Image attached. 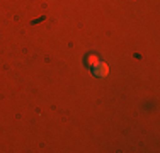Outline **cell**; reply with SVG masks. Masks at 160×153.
I'll list each match as a JSON object with an SVG mask.
<instances>
[{"label": "cell", "instance_id": "cell-2", "mask_svg": "<svg viewBox=\"0 0 160 153\" xmlns=\"http://www.w3.org/2000/svg\"><path fill=\"white\" fill-rule=\"evenodd\" d=\"M99 61V58H97V55H94V53H89V55L85 56V60H83V65H85L87 68H92L94 65H96Z\"/></svg>", "mask_w": 160, "mask_h": 153}, {"label": "cell", "instance_id": "cell-1", "mask_svg": "<svg viewBox=\"0 0 160 153\" xmlns=\"http://www.w3.org/2000/svg\"><path fill=\"white\" fill-rule=\"evenodd\" d=\"M90 72H92V75H96V76H106L109 73V67L104 63V61H97V63L90 68Z\"/></svg>", "mask_w": 160, "mask_h": 153}]
</instances>
